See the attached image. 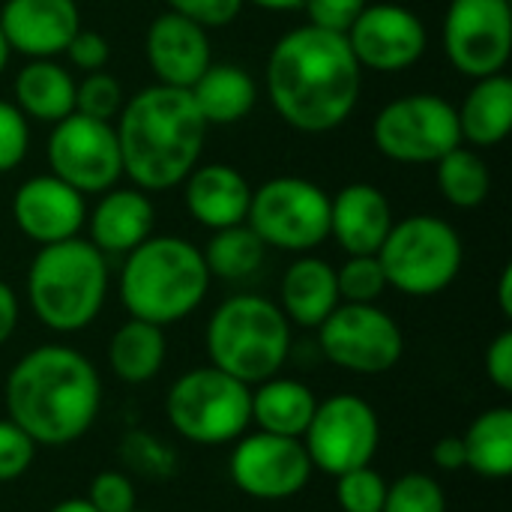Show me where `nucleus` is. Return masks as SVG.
<instances>
[{
  "label": "nucleus",
  "mask_w": 512,
  "mask_h": 512,
  "mask_svg": "<svg viewBox=\"0 0 512 512\" xmlns=\"http://www.w3.org/2000/svg\"><path fill=\"white\" fill-rule=\"evenodd\" d=\"M210 282V270L195 243L159 234L126 255L117 294L129 318L168 327L189 318L204 303Z\"/></svg>",
  "instance_id": "nucleus-4"
},
{
  "label": "nucleus",
  "mask_w": 512,
  "mask_h": 512,
  "mask_svg": "<svg viewBox=\"0 0 512 512\" xmlns=\"http://www.w3.org/2000/svg\"><path fill=\"white\" fill-rule=\"evenodd\" d=\"M315 468L300 438H282L270 432H243L231 444L228 477L237 492L261 504H282L297 498Z\"/></svg>",
  "instance_id": "nucleus-14"
},
{
  "label": "nucleus",
  "mask_w": 512,
  "mask_h": 512,
  "mask_svg": "<svg viewBox=\"0 0 512 512\" xmlns=\"http://www.w3.org/2000/svg\"><path fill=\"white\" fill-rule=\"evenodd\" d=\"M393 222L390 198L372 183H348L330 198V237L345 255H378Z\"/></svg>",
  "instance_id": "nucleus-20"
},
{
  "label": "nucleus",
  "mask_w": 512,
  "mask_h": 512,
  "mask_svg": "<svg viewBox=\"0 0 512 512\" xmlns=\"http://www.w3.org/2000/svg\"><path fill=\"white\" fill-rule=\"evenodd\" d=\"M486 378L495 390H512V330H501L486 348Z\"/></svg>",
  "instance_id": "nucleus-43"
},
{
  "label": "nucleus",
  "mask_w": 512,
  "mask_h": 512,
  "mask_svg": "<svg viewBox=\"0 0 512 512\" xmlns=\"http://www.w3.org/2000/svg\"><path fill=\"white\" fill-rule=\"evenodd\" d=\"M381 156L399 165H435L462 144L456 105L438 93H405L390 99L372 120Z\"/></svg>",
  "instance_id": "nucleus-10"
},
{
  "label": "nucleus",
  "mask_w": 512,
  "mask_h": 512,
  "mask_svg": "<svg viewBox=\"0 0 512 512\" xmlns=\"http://www.w3.org/2000/svg\"><path fill=\"white\" fill-rule=\"evenodd\" d=\"M498 306H501V315L512 318V267L507 264L501 270V279H498Z\"/></svg>",
  "instance_id": "nucleus-46"
},
{
  "label": "nucleus",
  "mask_w": 512,
  "mask_h": 512,
  "mask_svg": "<svg viewBox=\"0 0 512 512\" xmlns=\"http://www.w3.org/2000/svg\"><path fill=\"white\" fill-rule=\"evenodd\" d=\"M435 183L441 195L459 210L480 207L492 192V174L486 159L480 156V150L465 144L453 147L447 156L435 162Z\"/></svg>",
  "instance_id": "nucleus-31"
},
{
  "label": "nucleus",
  "mask_w": 512,
  "mask_h": 512,
  "mask_svg": "<svg viewBox=\"0 0 512 512\" xmlns=\"http://www.w3.org/2000/svg\"><path fill=\"white\" fill-rule=\"evenodd\" d=\"M12 222L36 246L63 243L81 237L87 222V201L54 174H36L15 189Z\"/></svg>",
  "instance_id": "nucleus-17"
},
{
  "label": "nucleus",
  "mask_w": 512,
  "mask_h": 512,
  "mask_svg": "<svg viewBox=\"0 0 512 512\" xmlns=\"http://www.w3.org/2000/svg\"><path fill=\"white\" fill-rule=\"evenodd\" d=\"M120 462L138 477L147 480H168L177 474V453L171 444L156 438L153 432L132 429L120 441Z\"/></svg>",
  "instance_id": "nucleus-32"
},
{
  "label": "nucleus",
  "mask_w": 512,
  "mask_h": 512,
  "mask_svg": "<svg viewBox=\"0 0 512 512\" xmlns=\"http://www.w3.org/2000/svg\"><path fill=\"white\" fill-rule=\"evenodd\" d=\"M18 318H21V306H18V297L15 291L0 279V348L15 336V327H18Z\"/></svg>",
  "instance_id": "nucleus-45"
},
{
  "label": "nucleus",
  "mask_w": 512,
  "mask_h": 512,
  "mask_svg": "<svg viewBox=\"0 0 512 512\" xmlns=\"http://www.w3.org/2000/svg\"><path fill=\"white\" fill-rule=\"evenodd\" d=\"M201 255H204V264L210 270V279L243 282V279H249V276H255L261 270L267 246L243 222V225L210 231V240L201 249Z\"/></svg>",
  "instance_id": "nucleus-30"
},
{
  "label": "nucleus",
  "mask_w": 512,
  "mask_h": 512,
  "mask_svg": "<svg viewBox=\"0 0 512 512\" xmlns=\"http://www.w3.org/2000/svg\"><path fill=\"white\" fill-rule=\"evenodd\" d=\"M318 345L351 375H384L405 354L402 327L378 303H339L318 327Z\"/></svg>",
  "instance_id": "nucleus-12"
},
{
  "label": "nucleus",
  "mask_w": 512,
  "mask_h": 512,
  "mask_svg": "<svg viewBox=\"0 0 512 512\" xmlns=\"http://www.w3.org/2000/svg\"><path fill=\"white\" fill-rule=\"evenodd\" d=\"M132 512H147V510H132Z\"/></svg>",
  "instance_id": "nucleus-50"
},
{
  "label": "nucleus",
  "mask_w": 512,
  "mask_h": 512,
  "mask_svg": "<svg viewBox=\"0 0 512 512\" xmlns=\"http://www.w3.org/2000/svg\"><path fill=\"white\" fill-rule=\"evenodd\" d=\"M336 480V504L342 512H381L387 498V480L372 468L345 471Z\"/></svg>",
  "instance_id": "nucleus-36"
},
{
  "label": "nucleus",
  "mask_w": 512,
  "mask_h": 512,
  "mask_svg": "<svg viewBox=\"0 0 512 512\" xmlns=\"http://www.w3.org/2000/svg\"><path fill=\"white\" fill-rule=\"evenodd\" d=\"M168 357V342H165V327L129 318L111 333L108 342V366L117 381L138 387L150 384Z\"/></svg>",
  "instance_id": "nucleus-28"
},
{
  "label": "nucleus",
  "mask_w": 512,
  "mask_h": 512,
  "mask_svg": "<svg viewBox=\"0 0 512 512\" xmlns=\"http://www.w3.org/2000/svg\"><path fill=\"white\" fill-rule=\"evenodd\" d=\"M360 69L381 75L405 72L429 51V30L423 18L402 3H366L345 33Z\"/></svg>",
  "instance_id": "nucleus-16"
},
{
  "label": "nucleus",
  "mask_w": 512,
  "mask_h": 512,
  "mask_svg": "<svg viewBox=\"0 0 512 512\" xmlns=\"http://www.w3.org/2000/svg\"><path fill=\"white\" fill-rule=\"evenodd\" d=\"M156 225V207L150 201V192H141L135 186L129 189H108L96 201L93 210H87V240L102 255H129L135 246H141L147 237H153Z\"/></svg>",
  "instance_id": "nucleus-22"
},
{
  "label": "nucleus",
  "mask_w": 512,
  "mask_h": 512,
  "mask_svg": "<svg viewBox=\"0 0 512 512\" xmlns=\"http://www.w3.org/2000/svg\"><path fill=\"white\" fill-rule=\"evenodd\" d=\"M45 159L48 174H54L84 198L114 189L123 177L114 123L93 120L75 111L51 126L45 141Z\"/></svg>",
  "instance_id": "nucleus-13"
},
{
  "label": "nucleus",
  "mask_w": 512,
  "mask_h": 512,
  "mask_svg": "<svg viewBox=\"0 0 512 512\" xmlns=\"http://www.w3.org/2000/svg\"><path fill=\"white\" fill-rule=\"evenodd\" d=\"M369 0H303V12L312 27L330 30V33H348V27L357 21V15L366 9Z\"/></svg>",
  "instance_id": "nucleus-41"
},
{
  "label": "nucleus",
  "mask_w": 512,
  "mask_h": 512,
  "mask_svg": "<svg viewBox=\"0 0 512 512\" xmlns=\"http://www.w3.org/2000/svg\"><path fill=\"white\" fill-rule=\"evenodd\" d=\"M87 501L96 507V512H132L138 510V495L135 483L126 471H99L90 480Z\"/></svg>",
  "instance_id": "nucleus-39"
},
{
  "label": "nucleus",
  "mask_w": 512,
  "mask_h": 512,
  "mask_svg": "<svg viewBox=\"0 0 512 512\" xmlns=\"http://www.w3.org/2000/svg\"><path fill=\"white\" fill-rule=\"evenodd\" d=\"M462 144L489 150L507 141L512 132V81L507 72L477 78L462 105L456 108Z\"/></svg>",
  "instance_id": "nucleus-24"
},
{
  "label": "nucleus",
  "mask_w": 512,
  "mask_h": 512,
  "mask_svg": "<svg viewBox=\"0 0 512 512\" xmlns=\"http://www.w3.org/2000/svg\"><path fill=\"white\" fill-rule=\"evenodd\" d=\"M63 54L69 57V63H72L75 69H81V72H99V69H105L108 60H111V45H108V39H105L102 33L84 30V27H81V30L72 36V42L66 45Z\"/></svg>",
  "instance_id": "nucleus-42"
},
{
  "label": "nucleus",
  "mask_w": 512,
  "mask_h": 512,
  "mask_svg": "<svg viewBox=\"0 0 512 512\" xmlns=\"http://www.w3.org/2000/svg\"><path fill=\"white\" fill-rule=\"evenodd\" d=\"M126 96L120 81L111 72H87L81 81H75V114L93 117V120H117Z\"/></svg>",
  "instance_id": "nucleus-35"
},
{
  "label": "nucleus",
  "mask_w": 512,
  "mask_h": 512,
  "mask_svg": "<svg viewBox=\"0 0 512 512\" xmlns=\"http://www.w3.org/2000/svg\"><path fill=\"white\" fill-rule=\"evenodd\" d=\"M108 297V261L81 237L39 246L27 267V303L36 321L60 336L87 330Z\"/></svg>",
  "instance_id": "nucleus-5"
},
{
  "label": "nucleus",
  "mask_w": 512,
  "mask_h": 512,
  "mask_svg": "<svg viewBox=\"0 0 512 512\" xmlns=\"http://www.w3.org/2000/svg\"><path fill=\"white\" fill-rule=\"evenodd\" d=\"M432 465L444 474H456L465 468V444H462V435H444L432 444V453H429Z\"/></svg>",
  "instance_id": "nucleus-44"
},
{
  "label": "nucleus",
  "mask_w": 512,
  "mask_h": 512,
  "mask_svg": "<svg viewBox=\"0 0 512 512\" xmlns=\"http://www.w3.org/2000/svg\"><path fill=\"white\" fill-rule=\"evenodd\" d=\"M15 105L27 120L57 123L75 111V78L72 72L51 60H27L15 75Z\"/></svg>",
  "instance_id": "nucleus-27"
},
{
  "label": "nucleus",
  "mask_w": 512,
  "mask_h": 512,
  "mask_svg": "<svg viewBox=\"0 0 512 512\" xmlns=\"http://www.w3.org/2000/svg\"><path fill=\"white\" fill-rule=\"evenodd\" d=\"M444 54L471 81L504 72L512 57L510 0H450L444 15Z\"/></svg>",
  "instance_id": "nucleus-15"
},
{
  "label": "nucleus",
  "mask_w": 512,
  "mask_h": 512,
  "mask_svg": "<svg viewBox=\"0 0 512 512\" xmlns=\"http://www.w3.org/2000/svg\"><path fill=\"white\" fill-rule=\"evenodd\" d=\"M315 408H318L315 390L297 378H282V375L255 384L249 399V414L255 429L282 438H303Z\"/></svg>",
  "instance_id": "nucleus-26"
},
{
  "label": "nucleus",
  "mask_w": 512,
  "mask_h": 512,
  "mask_svg": "<svg viewBox=\"0 0 512 512\" xmlns=\"http://www.w3.org/2000/svg\"><path fill=\"white\" fill-rule=\"evenodd\" d=\"M30 150V120L15 102L0 99V174L15 171Z\"/></svg>",
  "instance_id": "nucleus-38"
},
{
  "label": "nucleus",
  "mask_w": 512,
  "mask_h": 512,
  "mask_svg": "<svg viewBox=\"0 0 512 512\" xmlns=\"http://www.w3.org/2000/svg\"><path fill=\"white\" fill-rule=\"evenodd\" d=\"M252 387L225 375L216 366L183 372L165 396L168 426L189 444L225 447L252 426L249 414Z\"/></svg>",
  "instance_id": "nucleus-8"
},
{
  "label": "nucleus",
  "mask_w": 512,
  "mask_h": 512,
  "mask_svg": "<svg viewBox=\"0 0 512 512\" xmlns=\"http://www.w3.org/2000/svg\"><path fill=\"white\" fill-rule=\"evenodd\" d=\"M144 57L159 84L189 90L213 63L210 30L168 9L150 21L144 33Z\"/></svg>",
  "instance_id": "nucleus-18"
},
{
  "label": "nucleus",
  "mask_w": 512,
  "mask_h": 512,
  "mask_svg": "<svg viewBox=\"0 0 512 512\" xmlns=\"http://www.w3.org/2000/svg\"><path fill=\"white\" fill-rule=\"evenodd\" d=\"M207 129L186 87L156 81L138 90L123 102L114 123L123 177L141 192L180 186L201 162Z\"/></svg>",
  "instance_id": "nucleus-3"
},
{
  "label": "nucleus",
  "mask_w": 512,
  "mask_h": 512,
  "mask_svg": "<svg viewBox=\"0 0 512 512\" xmlns=\"http://www.w3.org/2000/svg\"><path fill=\"white\" fill-rule=\"evenodd\" d=\"M336 285L342 303H378L387 291V276L378 255H348L345 264L336 267Z\"/></svg>",
  "instance_id": "nucleus-34"
},
{
  "label": "nucleus",
  "mask_w": 512,
  "mask_h": 512,
  "mask_svg": "<svg viewBox=\"0 0 512 512\" xmlns=\"http://www.w3.org/2000/svg\"><path fill=\"white\" fill-rule=\"evenodd\" d=\"M300 441L315 471L339 477L375 462L381 447V420L363 396L336 393L318 399V408Z\"/></svg>",
  "instance_id": "nucleus-11"
},
{
  "label": "nucleus",
  "mask_w": 512,
  "mask_h": 512,
  "mask_svg": "<svg viewBox=\"0 0 512 512\" xmlns=\"http://www.w3.org/2000/svg\"><path fill=\"white\" fill-rule=\"evenodd\" d=\"M252 201V183L246 174L225 162L195 165L183 180V204L192 222L207 231L243 225Z\"/></svg>",
  "instance_id": "nucleus-21"
},
{
  "label": "nucleus",
  "mask_w": 512,
  "mask_h": 512,
  "mask_svg": "<svg viewBox=\"0 0 512 512\" xmlns=\"http://www.w3.org/2000/svg\"><path fill=\"white\" fill-rule=\"evenodd\" d=\"M9 54H12V48H9V42H6V36H3V27H0V75H3V69H6V63H9Z\"/></svg>",
  "instance_id": "nucleus-49"
},
{
  "label": "nucleus",
  "mask_w": 512,
  "mask_h": 512,
  "mask_svg": "<svg viewBox=\"0 0 512 512\" xmlns=\"http://www.w3.org/2000/svg\"><path fill=\"white\" fill-rule=\"evenodd\" d=\"M246 225L267 249L306 255L330 240V195L294 174L264 180L252 189Z\"/></svg>",
  "instance_id": "nucleus-9"
},
{
  "label": "nucleus",
  "mask_w": 512,
  "mask_h": 512,
  "mask_svg": "<svg viewBox=\"0 0 512 512\" xmlns=\"http://www.w3.org/2000/svg\"><path fill=\"white\" fill-rule=\"evenodd\" d=\"M291 321L279 303L261 294L222 300L204 330L210 366L255 387L282 372L291 357Z\"/></svg>",
  "instance_id": "nucleus-6"
},
{
  "label": "nucleus",
  "mask_w": 512,
  "mask_h": 512,
  "mask_svg": "<svg viewBox=\"0 0 512 512\" xmlns=\"http://www.w3.org/2000/svg\"><path fill=\"white\" fill-rule=\"evenodd\" d=\"M246 3H252L264 12H297V9H303V0H246Z\"/></svg>",
  "instance_id": "nucleus-47"
},
{
  "label": "nucleus",
  "mask_w": 512,
  "mask_h": 512,
  "mask_svg": "<svg viewBox=\"0 0 512 512\" xmlns=\"http://www.w3.org/2000/svg\"><path fill=\"white\" fill-rule=\"evenodd\" d=\"M48 512H96V507L87 498H66V501L54 504Z\"/></svg>",
  "instance_id": "nucleus-48"
},
{
  "label": "nucleus",
  "mask_w": 512,
  "mask_h": 512,
  "mask_svg": "<svg viewBox=\"0 0 512 512\" xmlns=\"http://www.w3.org/2000/svg\"><path fill=\"white\" fill-rule=\"evenodd\" d=\"M342 303L336 285V267L315 255H300L279 282V309L291 321V327L318 330L327 315Z\"/></svg>",
  "instance_id": "nucleus-23"
},
{
  "label": "nucleus",
  "mask_w": 512,
  "mask_h": 512,
  "mask_svg": "<svg viewBox=\"0 0 512 512\" xmlns=\"http://www.w3.org/2000/svg\"><path fill=\"white\" fill-rule=\"evenodd\" d=\"M189 93L207 126H234L258 105V84L237 63H210Z\"/></svg>",
  "instance_id": "nucleus-25"
},
{
  "label": "nucleus",
  "mask_w": 512,
  "mask_h": 512,
  "mask_svg": "<svg viewBox=\"0 0 512 512\" xmlns=\"http://www.w3.org/2000/svg\"><path fill=\"white\" fill-rule=\"evenodd\" d=\"M171 12L201 24L204 30L228 27L240 18L246 0H165Z\"/></svg>",
  "instance_id": "nucleus-40"
},
{
  "label": "nucleus",
  "mask_w": 512,
  "mask_h": 512,
  "mask_svg": "<svg viewBox=\"0 0 512 512\" xmlns=\"http://www.w3.org/2000/svg\"><path fill=\"white\" fill-rule=\"evenodd\" d=\"M3 405L36 447H69L93 429L102 411V378L81 351L39 345L9 369Z\"/></svg>",
  "instance_id": "nucleus-2"
},
{
  "label": "nucleus",
  "mask_w": 512,
  "mask_h": 512,
  "mask_svg": "<svg viewBox=\"0 0 512 512\" xmlns=\"http://www.w3.org/2000/svg\"><path fill=\"white\" fill-rule=\"evenodd\" d=\"M36 441L9 417L0 420V483L21 480L36 462Z\"/></svg>",
  "instance_id": "nucleus-37"
},
{
  "label": "nucleus",
  "mask_w": 512,
  "mask_h": 512,
  "mask_svg": "<svg viewBox=\"0 0 512 512\" xmlns=\"http://www.w3.org/2000/svg\"><path fill=\"white\" fill-rule=\"evenodd\" d=\"M381 512H447V495L432 474L411 471L387 483V498Z\"/></svg>",
  "instance_id": "nucleus-33"
},
{
  "label": "nucleus",
  "mask_w": 512,
  "mask_h": 512,
  "mask_svg": "<svg viewBox=\"0 0 512 512\" xmlns=\"http://www.w3.org/2000/svg\"><path fill=\"white\" fill-rule=\"evenodd\" d=\"M387 288L405 297H435L447 291L465 264L459 231L432 213H417L393 222L378 249Z\"/></svg>",
  "instance_id": "nucleus-7"
},
{
  "label": "nucleus",
  "mask_w": 512,
  "mask_h": 512,
  "mask_svg": "<svg viewBox=\"0 0 512 512\" xmlns=\"http://www.w3.org/2000/svg\"><path fill=\"white\" fill-rule=\"evenodd\" d=\"M0 27L12 51L27 60H51L81 30V9L75 0H6Z\"/></svg>",
  "instance_id": "nucleus-19"
},
{
  "label": "nucleus",
  "mask_w": 512,
  "mask_h": 512,
  "mask_svg": "<svg viewBox=\"0 0 512 512\" xmlns=\"http://www.w3.org/2000/svg\"><path fill=\"white\" fill-rule=\"evenodd\" d=\"M264 87L285 126L303 135H327L357 111L363 69L342 33L303 24L270 48Z\"/></svg>",
  "instance_id": "nucleus-1"
},
{
  "label": "nucleus",
  "mask_w": 512,
  "mask_h": 512,
  "mask_svg": "<svg viewBox=\"0 0 512 512\" xmlns=\"http://www.w3.org/2000/svg\"><path fill=\"white\" fill-rule=\"evenodd\" d=\"M465 444V468L483 480H507L512 477V408L498 405L474 417Z\"/></svg>",
  "instance_id": "nucleus-29"
}]
</instances>
